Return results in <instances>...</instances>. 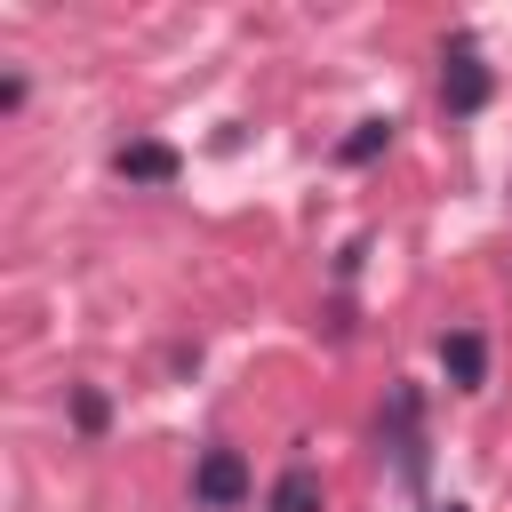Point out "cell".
Listing matches in <instances>:
<instances>
[{"mask_svg":"<svg viewBox=\"0 0 512 512\" xmlns=\"http://www.w3.org/2000/svg\"><path fill=\"white\" fill-rule=\"evenodd\" d=\"M384 448L400 456V480L424 488V400H416V384H392V400H384Z\"/></svg>","mask_w":512,"mask_h":512,"instance_id":"cell-1","label":"cell"},{"mask_svg":"<svg viewBox=\"0 0 512 512\" xmlns=\"http://www.w3.org/2000/svg\"><path fill=\"white\" fill-rule=\"evenodd\" d=\"M192 504H208V512H240L248 504V456L240 448H200V464H192Z\"/></svg>","mask_w":512,"mask_h":512,"instance_id":"cell-2","label":"cell"},{"mask_svg":"<svg viewBox=\"0 0 512 512\" xmlns=\"http://www.w3.org/2000/svg\"><path fill=\"white\" fill-rule=\"evenodd\" d=\"M488 96H496V72L480 64V48H472V40H456V48H448V64H440V104L464 120V112H480Z\"/></svg>","mask_w":512,"mask_h":512,"instance_id":"cell-3","label":"cell"},{"mask_svg":"<svg viewBox=\"0 0 512 512\" xmlns=\"http://www.w3.org/2000/svg\"><path fill=\"white\" fill-rule=\"evenodd\" d=\"M440 368H448L456 392H480V384H488V344H480V328H448V336H440Z\"/></svg>","mask_w":512,"mask_h":512,"instance_id":"cell-4","label":"cell"},{"mask_svg":"<svg viewBox=\"0 0 512 512\" xmlns=\"http://www.w3.org/2000/svg\"><path fill=\"white\" fill-rule=\"evenodd\" d=\"M176 168H184V160H176V144H152V136L112 152V176H128V184H168Z\"/></svg>","mask_w":512,"mask_h":512,"instance_id":"cell-5","label":"cell"},{"mask_svg":"<svg viewBox=\"0 0 512 512\" xmlns=\"http://www.w3.org/2000/svg\"><path fill=\"white\" fill-rule=\"evenodd\" d=\"M272 512H320V472L312 464H288L272 480Z\"/></svg>","mask_w":512,"mask_h":512,"instance_id":"cell-6","label":"cell"},{"mask_svg":"<svg viewBox=\"0 0 512 512\" xmlns=\"http://www.w3.org/2000/svg\"><path fill=\"white\" fill-rule=\"evenodd\" d=\"M384 144H392V120H360V128L344 136V168H368V160H384Z\"/></svg>","mask_w":512,"mask_h":512,"instance_id":"cell-7","label":"cell"},{"mask_svg":"<svg viewBox=\"0 0 512 512\" xmlns=\"http://www.w3.org/2000/svg\"><path fill=\"white\" fill-rule=\"evenodd\" d=\"M72 424H80V432H104V424H112V400H104L96 384H80V392H72Z\"/></svg>","mask_w":512,"mask_h":512,"instance_id":"cell-8","label":"cell"},{"mask_svg":"<svg viewBox=\"0 0 512 512\" xmlns=\"http://www.w3.org/2000/svg\"><path fill=\"white\" fill-rule=\"evenodd\" d=\"M440 512H464V504H440Z\"/></svg>","mask_w":512,"mask_h":512,"instance_id":"cell-9","label":"cell"}]
</instances>
